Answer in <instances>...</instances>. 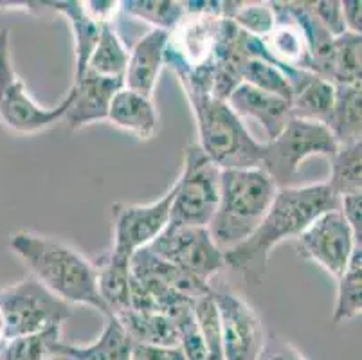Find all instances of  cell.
Here are the masks:
<instances>
[{"label": "cell", "mask_w": 362, "mask_h": 360, "mask_svg": "<svg viewBox=\"0 0 362 360\" xmlns=\"http://www.w3.org/2000/svg\"><path fill=\"white\" fill-rule=\"evenodd\" d=\"M332 209H339V197L327 182L279 187L255 233L223 254L226 269L259 283L272 250L287 240L294 242L315 218Z\"/></svg>", "instance_id": "cell-1"}, {"label": "cell", "mask_w": 362, "mask_h": 360, "mask_svg": "<svg viewBox=\"0 0 362 360\" xmlns=\"http://www.w3.org/2000/svg\"><path fill=\"white\" fill-rule=\"evenodd\" d=\"M9 249L25 263L31 276L67 305H85L112 315L98 290L96 263L69 243L35 231H16Z\"/></svg>", "instance_id": "cell-2"}, {"label": "cell", "mask_w": 362, "mask_h": 360, "mask_svg": "<svg viewBox=\"0 0 362 360\" xmlns=\"http://www.w3.org/2000/svg\"><path fill=\"white\" fill-rule=\"evenodd\" d=\"M186 15L170 31L164 65L175 72L184 92L211 94V64L215 58L223 2H182Z\"/></svg>", "instance_id": "cell-3"}, {"label": "cell", "mask_w": 362, "mask_h": 360, "mask_svg": "<svg viewBox=\"0 0 362 360\" xmlns=\"http://www.w3.org/2000/svg\"><path fill=\"white\" fill-rule=\"evenodd\" d=\"M278 190L263 168L222 170L218 204L207 231L223 254L255 233Z\"/></svg>", "instance_id": "cell-4"}, {"label": "cell", "mask_w": 362, "mask_h": 360, "mask_svg": "<svg viewBox=\"0 0 362 360\" xmlns=\"http://www.w3.org/2000/svg\"><path fill=\"white\" fill-rule=\"evenodd\" d=\"M195 115L199 146L220 170L262 166L265 144L258 143L227 101L211 94L186 92Z\"/></svg>", "instance_id": "cell-5"}, {"label": "cell", "mask_w": 362, "mask_h": 360, "mask_svg": "<svg viewBox=\"0 0 362 360\" xmlns=\"http://www.w3.org/2000/svg\"><path fill=\"white\" fill-rule=\"evenodd\" d=\"M71 101L72 91H69L56 107L36 103L13 64L11 31L0 29V124L13 134H40L64 119Z\"/></svg>", "instance_id": "cell-6"}, {"label": "cell", "mask_w": 362, "mask_h": 360, "mask_svg": "<svg viewBox=\"0 0 362 360\" xmlns=\"http://www.w3.org/2000/svg\"><path fill=\"white\" fill-rule=\"evenodd\" d=\"M220 170L199 144L184 150V168L177 178L175 198L171 204L170 223L173 227H207L218 204Z\"/></svg>", "instance_id": "cell-7"}, {"label": "cell", "mask_w": 362, "mask_h": 360, "mask_svg": "<svg viewBox=\"0 0 362 360\" xmlns=\"http://www.w3.org/2000/svg\"><path fill=\"white\" fill-rule=\"evenodd\" d=\"M265 144L262 166L278 187L291 186L308 157H327L328 161L337 151L339 144L325 124L315 121L291 117L279 135Z\"/></svg>", "instance_id": "cell-8"}, {"label": "cell", "mask_w": 362, "mask_h": 360, "mask_svg": "<svg viewBox=\"0 0 362 360\" xmlns=\"http://www.w3.org/2000/svg\"><path fill=\"white\" fill-rule=\"evenodd\" d=\"M0 310L8 326V339L64 326L72 315L71 305L45 289L31 274L0 290Z\"/></svg>", "instance_id": "cell-9"}, {"label": "cell", "mask_w": 362, "mask_h": 360, "mask_svg": "<svg viewBox=\"0 0 362 360\" xmlns=\"http://www.w3.org/2000/svg\"><path fill=\"white\" fill-rule=\"evenodd\" d=\"M148 249L209 285L226 269V256L215 245L207 227L168 226Z\"/></svg>", "instance_id": "cell-10"}, {"label": "cell", "mask_w": 362, "mask_h": 360, "mask_svg": "<svg viewBox=\"0 0 362 360\" xmlns=\"http://www.w3.org/2000/svg\"><path fill=\"white\" fill-rule=\"evenodd\" d=\"M294 249L305 262L315 263L337 279L350 263L357 247L341 211L332 209L317 216L294 240Z\"/></svg>", "instance_id": "cell-11"}, {"label": "cell", "mask_w": 362, "mask_h": 360, "mask_svg": "<svg viewBox=\"0 0 362 360\" xmlns=\"http://www.w3.org/2000/svg\"><path fill=\"white\" fill-rule=\"evenodd\" d=\"M211 296L218 310L223 359L258 360L267 333L258 312L226 286L211 285Z\"/></svg>", "instance_id": "cell-12"}, {"label": "cell", "mask_w": 362, "mask_h": 360, "mask_svg": "<svg viewBox=\"0 0 362 360\" xmlns=\"http://www.w3.org/2000/svg\"><path fill=\"white\" fill-rule=\"evenodd\" d=\"M175 186L150 204H114L112 206V249L132 257L150 245L170 223Z\"/></svg>", "instance_id": "cell-13"}, {"label": "cell", "mask_w": 362, "mask_h": 360, "mask_svg": "<svg viewBox=\"0 0 362 360\" xmlns=\"http://www.w3.org/2000/svg\"><path fill=\"white\" fill-rule=\"evenodd\" d=\"M121 87H124L123 78H105L92 71H85L81 78L74 79L72 101L64 115L69 130L107 121L112 98Z\"/></svg>", "instance_id": "cell-14"}, {"label": "cell", "mask_w": 362, "mask_h": 360, "mask_svg": "<svg viewBox=\"0 0 362 360\" xmlns=\"http://www.w3.org/2000/svg\"><path fill=\"white\" fill-rule=\"evenodd\" d=\"M249 58V35L236 28L229 18H222L211 64V95L226 101L242 83V72Z\"/></svg>", "instance_id": "cell-15"}, {"label": "cell", "mask_w": 362, "mask_h": 360, "mask_svg": "<svg viewBox=\"0 0 362 360\" xmlns=\"http://www.w3.org/2000/svg\"><path fill=\"white\" fill-rule=\"evenodd\" d=\"M226 101L240 119L249 117L258 121L267 135V143L278 137L292 117L291 101L259 91L249 83H240Z\"/></svg>", "instance_id": "cell-16"}, {"label": "cell", "mask_w": 362, "mask_h": 360, "mask_svg": "<svg viewBox=\"0 0 362 360\" xmlns=\"http://www.w3.org/2000/svg\"><path fill=\"white\" fill-rule=\"evenodd\" d=\"M168 31L150 29L137 40L132 51H128L127 71L123 85L127 88L151 98L159 83L160 71L164 67V49L168 42Z\"/></svg>", "instance_id": "cell-17"}, {"label": "cell", "mask_w": 362, "mask_h": 360, "mask_svg": "<svg viewBox=\"0 0 362 360\" xmlns=\"http://www.w3.org/2000/svg\"><path fill=\"white\" fill-rule=\"evenodd\" d=\"M107 121L128 134L136 135L139 141H150L157 132L159 114L151 98L121 87L112 98Z\"/></svg>", "instance_id": "cell-18"}, {"label": "cell", "mask_w": 362, "mask_h": 360, "mask_svg": "<svg viewBox=\"0 0 362 360\" xmlns=\"http://www.w3.org/2000/svg\"><path fill=\"white\" fill-rule=\"evenodd\" d=\"M132 274L136 277H148L156 279L170 289L177 290L182 296H187L189 299H199L211 292V285L206 281H200L192 274L184 272L179 267L171 265L170 262L163 257L156 256L148 247L137 250L130 260Z\"/></svg>", "instance_id": "cell-19"}, {"label": "cell", "mask_w": 362, "mask_h": 360, "mask_svg": "<svg viewBox=\"0 0 362 360\" xmlns=\"http://www.w3.org/2000/svg\"><path fill=\"white\" fill-rule=\"evenodd\" d=\"M45 9L60 13L67 18L71 25L72 38H74V79L81 78L87 71L88 59L96 49L100 40L101 25L98 20L92 18L85 9L83 2L78 0H56V2H45Z\"/></svg>", "instance_id": "cell-20"}, {"label": "cell", "mask_w": 362, "mask_h": 360, "mask_svg": "<svg viewBox=\"0 0 362 360\" xmlns=\"http://www.w3.org/2000/svg\"><path fill=\"white\" fill-rule=\"evenodd\" d=\"M132 257L117 254L114 250L96 263L98 290L112 315L130 310L132 290Z\"/></svg>", "instance_id": "cell-21"}, {"label": "cell", "mask_w": 362, "mask_h": 360, "mask_svg": "<svg viewBox=\"0 0 362 360\" xmlns=\"http://www.w3.org/2000/svg\"><path fill=\"white\" fill-rule=\"evenodd\" d=\"M105 328L96 341L87 346L65 344L64 341L56 346V352L64 353L72 360H130L132 339L116 315L105 317Z\"/></svg>", "instance_id": "cell-22"}, {"label": "cell", "mask_w": 362, "mask_h": 360, "mask_svg": "<svg viewBox=\"0 0 362 360\" xmlns=\"http://www.w3.org/2000/svg\"><path fill=\"white\" fill-rule=\"evenodd\" d=\"M134 344L179 346V332L170 315L160 312L127 310L116 315Z\"/></svg>", "instance_id": "cell-23"}, {"label": "cell", "mask_w": 362, "mask_h": 360, "mask_svg": "<svg viewBox=\"0 0 362 360\" xmlns=\"http://www.w3.org/2000/svg\"><path fill=\"white\" fill-rule=\"evenodd\" d=\"M335 87L321 76L308 72L307 78L292 91L291 114L292 117L315 121L327 127L328 117L334 108Z\"/></svg>", "instance_id": "cell-24"}, {"label": "cell", "mask_w": 362, "mask_h": 360, "mask_svg": "<svg viewBox=\"0 0 362 360\" xmlns=\"http://www.w3.org/2000/svg\"><path fill=\"white\" fill-rule=\"evenodd\" d=\"M361 45L362 36L355 33L346 31L344 35L335 36L330 54L317 76L330 81L334 87L361 85Z\"/></svg>", "instance_id": "cell-25"}, {"label": "cell", "mask_w": 362, "mask_h": 360, "mask_svg": "<svg viewBox=\"0 0 362 360\" xmlns=\"http://www.w3.org/2000/svg\"><path fill=\"white\" fill-rule=\"evenodd\" d=\"M327 128L339 146L361 143V85H339L335 87L334 108L328 117Z\"/></svg>", "instance_id": "cell-26"}, {"label": "cell", "mask_w": 362, "mask_h": 360, "mask_svg": "<svg viewBox=\"0 0 362 360\" xmlns=\"http://www.w3.org/2000/svg\"><path fill=\"white\" fill-rule=\"evenodd\" d=\"M362 312V249H355L344 272L337 277V297H335L332 321L334 325L351 321Z\"/></svg>", "instance_id": "cell-27"}, {"label": "cell", "mask_w": 362, "mask_h": 360, "mask_svg": "<svg viewBox=\"0 0 362 360\" xmlns=\"http://www.w3.org/2000/svg\"><path fill=\"white\" fill-rule=\"evenodd\" d=\"M328 187L339 198L346 194H362V144H344L330 158Z\"/></svg>", "instance_id": "cell-28"}, {"label": "cell", "mask_w": 362, "mask_h": 360, "mask_svg": "<svg viewBox=\"0 0 362 360\" xmlns=\"http://www.w3.org/2000/svg\"><path fill=\"white\" fill-rule=\"evenodd\" d=\"M128 64V51L114 24L101 25L100 40L88 59L87 71L105 78H123Z\"/></svg>", "instance_id": "cell-29"}, {"label": "cell", "mask_w": 362, "mask_h": 360, "mask_svg": "<svg viewBox=\"0 0 362 360\" xmlns=\"http://www.w3.org/2000/svg\"><path fill=\"white\" fill-rule=\"evenodd\" d=\"M121 13L148 22L151 29L170 33L184 18L186 9L175 0H127L121 2Z\"/></svg>", "instance_id": "cell-30"}, {"label": "cell", "mask_w": 362, "mask_h": 360, "mask_svg": "<svg viewBox=\"0 0 362 360\" xmlns=\"http://www.w3.org/2000/svg\"><path fill=\"white\" fill-rule=\"evenodd\" d=\"M223 18H229L245 35L265 38L276 22L271 2H223Z\"/></svg>", "instance_id": "cell-31"}, {"label": "cell", "mask_w": 362, "mask_h": 360, "mask_svg": "<svg viewBox=\"0 0 362 360\" xmlns=\"http://www.w3.org/2000/svg\"><path fill=\"white\" fill-rule=\"evenodd\" d=\"M60 342L62 326H52L31 335L8 339L0 346V355L6 360H45L56 353Z\"/></svg>", "instance_id": "cell-32"}, {"label": "cell", "mask_w": 362, "mask_h": 360, "mask_svg": "<svg viewBox=\"0 0 362 360\" xmlns=\"http://www.w3.org/2000/svg\"><path fill=\"white\" fill-rule=\"evenodd\" d=\"M288 67L281 69L276 64L269 62L259 56H251L247 59L245 67L242 72V83H249L269 94L279 95V98L292 99L291 81L287 78Z\"/></svg>", "instance_id": "cell-33"}, {"label": "cell", "mask_w": 362, "mask_h": 360, "mask_svg": "<svg viewBox=\"0 0 362 360\" xmlns=\"http://www.w3.org/2000/svg\"><path fill=\"white\" fill-rule=\"evenodd\" d=\"M193 313L197 317V325H199L200 335H202L204 344H206L209 360H226L223 359L218 310H216L215 301H213L211 292L193 301Z\"/></svg>", "instance_id": "cell-34"}, {"label": "cell", "mask_w": 362, "mask_h": 360, "mask_svg": "<svg viewBox=\"0 0 362 360\" xmlns=\"http://www.w3.org/2000/svg\"><path fill=\"white\" fill-rule=\"evenodd\" d=\"M171 319L175 323L179 332V346L186 355V360H209L206 344L200 335L197 317L193 313V303L182 306L175 313H171Z\"/></svg>", "instance_id": "cell-35"}, {"label": "cell", "mask_w": 362, "mask_h": 360, "mask_svg": "<svg viewBox=\"0 0 362 360\" xmlns=\"http://www.w3.org/2000/svg\"><path fill=\"white\" fill-rule=\"evenodd\" d=\"M308 8L319 20V24L332 36H341L346 33L341 13V2H337V0H317V2H308Z\"/></svg>", "instance_id": "cell-36"}, {"label": "cell", "mask_w": 362, "mask_h": 360, "mask_svg": "<svg viewBox=\"0 0 362 360\" xmlns=\"http://www.w3.org/2000/svg\"><path fill=\"white\" fill-rule=\"evenodd\" d=\"M258 360H307L305 355L296 348L287 339L279 337L278 333H265L262 352Z\"/></svg>", "instance_id": "cell-37"}, {"label": "cell", "mask_w": 362, "mask_h": 360, "mask_svg": "<svg viewBox=\"0 0 362 360\" xmlns=\"http://www.w3.org/2000/svg\"><path fill=\"white\" fill-rule=\"evenodd\" d=\"M339 211L350 227L357 247L362 243V194H346L339 198Z\"/></svg>", "instance_id": "cell-38"}, {"label": "cell", "mask_w": 362, "mask_h": 360, "mask_svg": "<svg viewBox=\"0 0 362 360\" xmlns=\"http://www.w3.org/2000/svg\"><path fill=\"white\" fill-rule=\"evenodd\" d=\"M130 360H186L180 346H132Z\"/></svg>", "instance_id": "cell-39"}, {"label": "cell", "mask_w": 362, "mask_h": 360, "mask_svg": "<svg viewBox=\"0 0 362 360\" xmlns=\"http://www.w3.org/2000/svg\"><path fill=\"white\" fill-rule=\"evenodd\" d=\"M361 11H362L361 0H342L341 2L342 20H344V28H346L348 33H355V35H361L362 33Z\"/></svg>", "instance_id": "cell-40"}, {"label": "cell", "mask_w": 362, "mask_h": 360, "mask_svg": "<svg viewBox=\"0 0 362 360\" xmlns=\"http://www.w3.org/2000/svg\"><path fill=\"white\" fill-rule=\"evenodd\" d=\"M45 9V2H0V11H22V13H40Z\"/></svg>", "instance_id": "cell-41"}, {"label": "cell", "mask_w": 362, "mask_h": 360, "mask_svg": "<svg viewBox=\"0 0 362 360\" xmlns=\"http://www.w3.org/2000/svg\"><path fill=\"white\" fill-rule=\"evenodd\" d=\"M6 341H8V326H6L4 313L0 310V346L4 344Z\"/></svg>", "instance_id": "cell-42"}, {"label": "cell", "mask_w": 362, "mask_h": 360, "mask_svg": "<svg viewBox=\"0 0 362 360\" xmlns=\"http://www.w3.org/2000/svg\"><path fill=\"white\" fill-rule=\"evenodd\" d=\"M45 360H72V359H69V356L64 355V353L56 352V353H52V355L49 356V359H45Z\"/></svg>", "instance_id": "cell-43"}, {"label": "cell", "mask_w": 362, "mask_h": 360, "mask_svg": "<svg viewBox=\"0 0 362 360\" xmlns=\"http://www.w3.org/2000/svg\"><path fill=\"white\" fill-rule=\"evenodd\" d=\"M0 360H6V359H4V356H2V355H0Z\"/></svg>", "instance_id": "cell-44"}]
</instances>
